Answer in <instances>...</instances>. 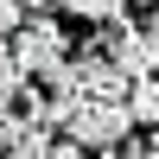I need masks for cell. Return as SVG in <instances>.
<instances>
[{
  "mask_svg": "<svg viewBox=\"0 0 159 159\" xmlns=\"http://www.w3.org/2000/svg\"><path fill=\"white\" fill-rule=\"evenodd\" d=\"M64 13H76V19H89V25H108V19H121L127 13V0H57Z\"/></svg>",
  "mask_w": 159,
  "mask_h": 159,
  "instance_id": "obj_5",
  "label": "cell"
},
{
  "mask_svg": "<svg viewBox=\"0 0 159 159\" xmlns=\"http://www.w3.org/2000/svg\"><path fill=\"white\" fill-rule=\"evenodd\" d=\"M19 7H32V13H38V7H57V0H19Z\"/></svg>",
  "mask_w": 159,
  "mask_h": 159,
  "instance_id": "obj_8",
  "label": "cell"
},
{
  "mask_svg": "<svg viewBox=\"0 0 159 159\" xmlns=\"http://www.w3.org/2000/svg\"><path fill=\"white\" fill-rule=\"evenodd\" d=\"M147 38H153V45H159V7H153V19H147Z\"/></svg>",
  "mask_w": 159,
  "mask_h": 159,
  "instance_id": "obj_7",
  "label": "cell"
},
{
  "mask_svg": "<svg viewBox=\"0 0 159 159\" xmlns=\"http://www.w3.org/2000/svg\"><path fill=\"white\" fill-rule=\"evenodd\" d=\"M127 108H134V121L159 127V70H147V76H134V83H127Z\"/></svg>",
  "mask_w": 159,
  "mask_h": 159,
  "instance_id": "obj_4",
  "label": "cell"
},
{
  "mask_svg": "<svg viewBox=\"0 0 159 159\" xmlns=\"http://www.w3.org/2000/svg\"><path fill=\"white\" fill-rule=\"evenodd\" d=\"M19 19H25V7H19V0H0V38H13V32H19Z\"/></svg>",
  "mask_w": 159,
  "mask_h": 159,
  "instance_id": "obj_6",
  "label": "cell"
},
{
  "mask_svg": "<svg viewBox=\"0 0 159 159\" xmlns=\"http://www.w3.org/2000/svg\"><path fill=\"white\" fill-rule=\"evenodd\" d=\"M7 45H13V57H19L25 76H45L51 64L70 51V38H64V25L51 19V13H32V19H19V32H13Z\"/></svg>",
  "mask_w": 159,
  "mask_h": 159,
  "instance_id": "obj_2",
  "label": "cell"
},
{
  "mask_svg": "<svg viewBox=\"0 0 159 159\" xmlns=\"http://www.w3.org/2000/svg\"><path fill=\"white\" fill-rule=\"evenodd\" d=\"M96 51L127 76V83L147 76V70H159V45L140 32V25H127V19H108V25H102V32H96Z\"/></svg>",
  "mask_w": 159,
  "mask_h": 159,
  "instance_id": "obj_3",
  "label": "cell"
},
{
  "mask_svg": "<svg viewBox=\"0 0 159 159\" xmlns=\"http://www.w3.org/2000/svg\"><path fill=\"white\" fill-rule=\"evenodd\" d=\"M57 127L83 153H121L127 127H134V108H127L121 96H83V102H70V115H64Z\"/></svg>",
  "mask_w": 159,
  "mask_h": 159,
  "instance_id": "obj_1",
  "label": "cell"
}]
</instances>
